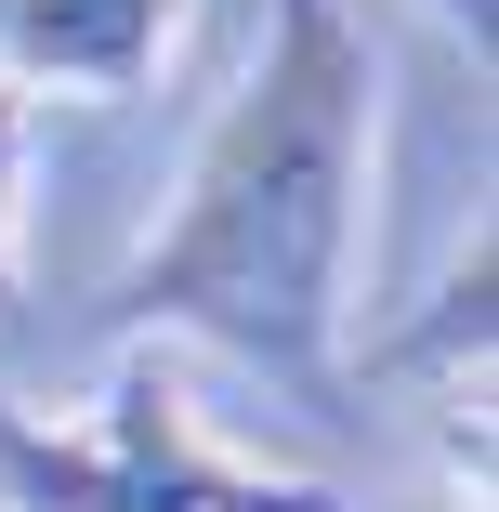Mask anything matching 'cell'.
Listing matches in <instances>:
<instances>
[{
    "mask_svg": "<svg viewBox=\"0 0 499 512\" xmlns=\"http://www.w3.org/2000/svg\"><path fill=\"white\" fill-rule=\"evenodd\" d=\"M421 14H447V27H460V40H473V53H486V40H499V0H421Z\"/></svg>",
    "mask_w": 499,
    "mask_h": 512,
    "instance_id": "5b68a950",
    "label": "cell"
},
{
    "mask_svg": "<svg viewBox=\"0 0 499 512\" xmlns=\"http://www.w3.org/2000/svg\"><path fill=\"white\" fill-rule=\"evenodd\" d=\"M184 40V0H0V92H79L119 106Z\"/></svg>",
    "mask_w": 499,
    "mask_h": 512,
    "instance_id": "3957f363",
    "label": "cell"
},
{
    "mask_svg": "<svg viewBox=\"0 0 499 512\" xmlns=\"http://www.w3.org/2000/svg\"><path fill=\"white\" fill-rule=\"evenodd\" d=\"M381 197V40L355 0H276L171 211L106 276L119 342H211L289 407H342Z\"/></svg>",
    "mask_w": 499,
    "mask_h": 512,
    "instance_id": "6da1fadb",
    "label": "cell"
},
{
    "mask_svg": "<svg viewBox=\"0 0 499 512\" xmlns=\"http://www.w3.org/2000/svg\"><path fill=\"white\" fill-rule=\"evenodd\" d=\"M0 512H421V499H355L211 447L171 342H119V368L66 421L0 394Z\"/></svg>",
    "mask_w": 499,
    "mask_h": 512,
    "instance_id": "7a4b0ae2",
    "label": "cell"
},
{
    "mask_svg": "<svg viewBox=\"0 0 499 512\" xmlns=\"http://www.w3.org/2000/svg\"><path fill=\"white\" fill-rule=\"evenodd\" d=\"M14 237H27V92H0V302L27 289Z\"/></svg>",
    "mask_w": 499,
    "mask_h": 512,
    "instance_id": "277c9868",
    "label": "cell"
}]
</instances>
